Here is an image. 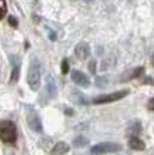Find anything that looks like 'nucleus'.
Here are the masks:
<instances>
[{"label": "nucleus", "mask_w": 154, "mask_h": 155, "mask_svg": "<svg viewBox=\"0 0 154 155\" xmlns=\"http://www.w3.org/2000/svg\"><path fill=\"white\" fill-rule=\"evenodd\" d=\"M40 81H42V66H40V61L34 57L30 61L27 71V84L30 87V90L37 91L40 88Z\"/></svg>", "instance_id": "nucleus-1"}, {"label": "nucleus", "mask_w": 154, "mask_h": 155, "mask_svg": "<svg viewBox=\"0 0 154 155\" xmlns=\"http://www.w3.org/2000/svg\"><path fill=\"white\" fill-rule=\"evenodd\" d=\"M17 138V131L16 125L12 121H0V140L6 144H14Z\"/></svg>", "instance_id": "nucleus-2"}, {"label": "nucleus", "mask_w": 154, "mask_h": 155, "mask_svg": "<svg viewBox=\"0 0 154 155\" xmlns=\"http://www.w3.org/2000/svg\"><path fill=\"white\" fill-rule=\"evenodd\" d=\"M130 90H120V91H114V93H110V94H103L98 95V97H94L93 104H108V103H114V101H118V100L124 98L126 95H128Z\"/></svg>", "instance_id": "nucleus-3"}, {"label": "nucleus", "mask_w": 154, "mask_h": 155, "mask_svg": "<svg viewBox=\"0 0 154 155\" xmlns=\"http://www.w3.org/2000/svg\"><path fill=\"white\" fill-rule=\"evenodd\" d=\"M121 151V145L117 142H100L91 147V152L96 155L110 154V152H118Z\"/></svg>", "instance_id": "nucleus-4"}, {"label": "nucleus", "mask_w": 154, "mask_h": 155, "mask_svg": "<svg viewBox=\"0 0 154 155\" xmlns=\"http://www.w3.org/2000/svg\"><path fill=\"white\" fill-rule=\"evenodd\" d=\"M27 125L32 128L34 132H42L43 131V124L40 121V117H39V114L34 111V110H29L27 113Z\"/></svg>", "instance_id": "nucleus-5"}, {"label": "nucleus", "mask_w": 154, "mask_h": 155, "mask_svg": "<svg viewBox=\"0 0 154 155\" xmlns=\"http://www.w3.org/2000/svg\"><path fill=\"white\" fill-rule=\"evenodd\" d=\"M71 80H73L74 84H77L79 87H83V88H87V87L90 85L89 77L80 70H73L71 71Z\"/></svg>", "instance_id": "nucleus-6"}, {"label": "nucleus", "mask_w": 154, "mask_h": 155, "mask_svg": "<svg viewBox=\"0 0 154 155\" xmlns=\"http://www.w3.org/2000/svg\"><path fill=\"white\" fill-rule=\"evenodd\" d=\"M74 53H76V56H77L79 60H81V61L87 60L90 57V46L87 43H83V41L79 43L74 48Z\"/></svg>", "instance_id": "nucleus-7"}, {"label": "nucleus", "mask_w": 154, "mask_h": 155, "mask_svg": "<svg viewBox=\"0 0 154 155\" xmlns=\"http://www.w3.org/2000/svg\"><path fill=\"white\" fill-rule=\"evenodd\" d=\"M69 151H70V145L64 141H60L53 147V150L50 151V154L51 155H64V154H67Z\"/></svg>", "instance_id": "nucleus-8"}, {"label": "nucleus", "mask_w": 154, "mask_h": 155, "mask_svg": "<svg viewBox=\"0 0 154 155\" xmlns=\"http://www.w3.org/2000/svg\"><path fill=\"white\" fill-rule=\"evenodd\" d=\"M128 147H130L131 150H134V151H144L145 150V144L143 140H140L139 137H130L128 138Z\"/></svg>", "instance_id": "nucleus-9"}, {"label": "nucleus", "mask_w": 154, "mask_h": 155, "mask_svg": "<svg viewBox=\"0 0 154 155\" xmlns=\"http://www.w3.org/2000/svg\"><path fill=\"white\" fill-rule=\"evenodd\" d=\"M46 90H47V94L50 98H54L57 95V85H56V81L51 75H47L46 78Z\"/></svg>", "instance_id": "nucleus-10"}, {"label": "nucleus", "mask_w": 154, "mask_h": 155, "mask_svg": "<svg viewBox=\"0 0 154 155\" xmlns=\"http://www.w3.org/2000/svg\"><path fill=\"white\" fill-rule=\"evenodd\" d=\"M144 73V67H137V68H134V70L128 71L126 75H123L121 80L123 81H128V80H133V78H137V77H140L141 74Z\"/></svg>", "instance_id": "nucleus-11"}, {"label": "nucleus", "mask_w": 154, "mask_h": 155, "mask_svg": "<svg viewBox=\"0 0 154 155\" xmlns=\"http://www.w3.org/2000/svg\"><path fill=\"white\" fill-rule=\"evenodd\" d=\"M20 77V63L13 61V68H12V75H10V83H16Z\"/></svg>", "instance_id": "nucleus-12"}, {"label": "nucleus", "mask_w": 154, "mask_h": 155, "mask_svg": "<svg viewBox=\"0 0 154 155\" xmlns=\"http://www.w3.org/2000/svg\"><path fill=\"white\" fill-rule=\"evenodd\" d=\"M7 14V3L6 0H0V20Z\"/></svg>", "instance_id": "nucleus-13"}, {"label": "nucleus", "mask_w": 154, "mask_h": 155, "mask_svg": "<svg viewBox=\"0 0 154 155\" xmlns=\"http://www.w3.org/2000/svg\"><path fill=\"white\" fill-rule=\"evenodd\" d=\"M74 147H84L86 144H87V140L84 138V137H77V138H74Z\"/></svg>", "instance_id": "nucleus-14"}, {"label": "nucleus", "mask_w": 154, "mask_h": 155, "mask_svg": "<svg viewBox=\"0 0 154 155\" xmlns=\"http://www.w3.org/2000/svg\"><path fill=\"white\" fill-rule=\"evenodd\" d=\"M69 70H70V66H69V61L66 60H63L61 61V73H63V74H67V73H69Z\"/></svg>", "instance_id": "nucleus-15"}, {"label": "nucleus", "mask_w": 154, "mask_h": 155, "mask_svg": "<svg viewBox=\"0 0 154 155\" xmlns=\"http://www.w3.org/2000/svg\"><path fill=\"white\" fill-rule=\"evenodd\" d=\"M131 132H134V134H139V132L141 131V128H140V122H134V127L131 125L130 128H128Z\"/></svg>", "instance_id": "nucleus-16"}, {"label": "nucleus", "mask_w": 154, "mask_h": 155, "mask_svg": "<svg viewBox=\"0 0 154 155\" xmlns=\"http://www.w3.org/2000/svg\"><path fill=\"white\" fill-rule=\"evenodd\" d=\"M9 23H10V26H12V27H17V26H19V21H17V19H16V17H13V16H9Z\"/></svg>", "instance_id": "nucleus-17"}, {"label": "nucleus", "mask_w": 154, "mask_h": 155, "mask_svg": "<svg viewBox=\"0 0 154 155\" xmlns=\"http://www.w3.org/2000/svg\"><path fill=\"white\" fill-rule=\"evenodd\" d=\"M89 68H90V73H91V74H96V60H91V61H90Z\"/></svg>", "instance_id": "nucleus-18"}, {"label": "nucleus", "mask_w": 154, "mask_h": 155, "mask_svg": "<svg viewBox=\"0 0 154 155\" xmlns=\"http://www.w3.org/2000/svg\"><path fill=\"white\" fill-rule=\"evenodd\" d=\"M147 107H149L150 111H154V98H151L149 101V104H147Z\"/></svg>", "instance_id": "nucleus-19"}, {"label": "nucleus", "mask_w": 154, "mask_h": 155, "mask_svg": "<svg viewBox=\"0 0 154 155\" xmlns=\"http://www.w3.org/2000/svg\"><path fill=\"white\" fill-rule=\"evenodd\" d=\"M66 114H69V115H71V114H73V111H71L70 108H67V110H66Z\"/></svg>", "instance_id": "nucleus-20"}, {"label": "nucleus", "mask_w": 154, "mask_h": 155, "mask_svg": "<svg viewBox=\"0 0 154 155\" xmlns=\"http://www.w3.org/2000/svg\"><path fill=\"white\" fill-rule=\"evenodd\" d=\"M84 2H87V3H91V2H93V0H84Z\"/></svg>", "instance_id": "nucleus-21"}, {"label": "nucleus", "mask_w": 154, "mask_h": 155, "mask_svg": "<svg viewBox=\"0 0 154 155\" xmlns=\"http://www.w3.org/2000/svg\"><path fill=\"white\" fill-rule=\"evenodd\" d=\"M153 66H154V54H153Z\"/></svg>", "instance_id": "nucleus-22"}]
</instances>
